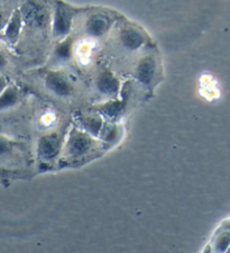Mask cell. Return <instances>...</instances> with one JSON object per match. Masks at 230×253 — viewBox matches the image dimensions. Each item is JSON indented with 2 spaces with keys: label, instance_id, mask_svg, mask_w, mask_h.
Instances as JSON below:
<instances>
[{
  "label": "cell",
  "instance_id": "6da1fadb",
  "mask_svg": "<svg viewBox=\"0 0 230 253\" xmlns=\"http://www.w3.org/2000/svg\"><path fill=\"white\" fill-rule=\"evenodd\" d=\"M20 16L24 23L35 28H42L46 26L48 23L47 10L38 2L33 1V0H30L23 6Z\"/></svg>",
  "mask_w": 230,
  "mask_h": 253
},
{
  "label": "cell",
  "instance_id": "7a4b0ae2",
  "mask_svg": "<svg viewBox=\"0 0 230 253\" xmlns=\"http://www.w3.org/2000/svg\"><path fill=\"white\" fill-rule=\"evenodd\" d=\"M72 24V16L67 7L59 6L53 20V33L56 38H62L70 32Z\"/></svg>",
  "mask_w": 230,
  "mask_h": 253
},
{
  "label": "cell",
  "instance_id": "3957f363",
  "mask_svg": "<svg viewBox=\"0 0 230 253\" xmlns=\"http://www.w3.org/2000/svg\"><path fill=\"white\" fill-rule=\"evenodd\" d=\"M46 87L57 96H69L72 91V87L69 81L60 73L52 72L46 77Z\"/></svg>",
  "mask_w": 230,
  "mask_h": 253
},
{
  "label": "cell",
  "instance_id": "277c9868",
  "mask_svg": "<svg viewBox=\"0 0 230 253\" xmlns=\"http://www.w3.org/2000/svg\"><path fill=\"white\" fill-rule=\"evenodd\" d=\"M22 25H23V19L22 16L18 13H15L8 20L5 28H3L2 33V39L6 41L7 43L9 44H15L17 42L19 38L20 31H22Z\"/></svg>",
  "mask_w": 230,
  "mask_h": 253
},
{
  "label": "cell",
  "instance_id": "5b68a950",
  "mask_svg": "<svg viewBox=\"0 0 230 253\" xmlns=\"http://www.w3.org/2000/svg\"><path fill=\"white\" fill-rule=\"evenodd\" d=\"M91 148V140L82 133H73L69 141V152L72 157H81Z\"/></svg>",
  "mask_w": 230,
  "mask_h": 253
},
{
  "label": "cell",
  "instance_id": "8992f818",
  "mask_svg": "<svg viewBox=\"0 0 230 253\" xmlns=\"http://www.w3.org/2000/svg\"><path fill=\"white\" fill-rule=\"evenodd\" d=\"M121 45L129 51L138 50L143 45L144 39L141 33L133 27H127L120 33L119 36Z\"/></svg>",
  "mask_w": 230,
  "mask_h": 253
},
{
  "label": "cell",
  "instance_id": "52a82bcc",
  "mask_svg": "<svg viewBox=\"0 0 230 253\" xmlns=\"http://www.w3.org/2000/svg\"><path fill=\"white\" fill-rule=\"evenodd\" d=\"M109 27V20L104 15H93L85 23V32L92 38H100Z\"/></svg>",
  "mask_w": 230,
  "mask_h": 253
},
{
  "label": "cell",
  "instance_id": "ba28073f",
  "mask_svg": "<svg viewBox=\"0 0 230 253\" xmlns=\"http://www.w3.org/2000/svg\"><path fill=\"white\" fill-rule=\"evenodd\" d=\"M97 87L105 95H114L119 89V81L112 72H101L97 80Z\"/></svg>",
  "mask_w": 230,
  "mask_h": 253
},
{
  "label": "cell",
  "instance_id": "9c48e42d",
  "mask_svg": "<svg viewBox=\"0 0 230 253\" xmlns=\"http://www.w3.org/2000/svg\"><path fill=\"white\" fill-rule=\"evenodd\" d=\"M155 70V61L149 56V58H144L142 61H139L136 69V76L141 83L149 84L154 78Z\"/></svg>",
  "mask_w": 230,
  "mask_h": 253
},
{
  "label": "cell",
  "instance_id": "30bf717a",
  "mask_svg": "<svg viewBox=\"0 0 230 253\" xmlns=\"http://www.w3.org/2000/svg\"><path fill=\"white\" fill-rule=\"evenodd\" d=\"M60 141L55 135H48L43 137L39 143V153L43 158L51 159L59 152Z\"/></svg>",
  "mask_w": 230,
  "mask_h": 253
},
{
  "label": "cell",
  "instance_id": "8fae6325",
  "mask_svg": "<svg viewBox=\"0 0 230 253\" xmlns=\"http://www.w3.org/2000/svg\"><path fill=\"white\" fill-rule=\"evenodd\" d=\"M201 90H202V95L209 99H213L219 96V89L216 84L215 79L211 76H203L201 78Z\"/></svg>",
  "mask_w": 230,
  "mask_h": 253
},
{
  "label": "cell",
  "instance_id": "7c38bea8",
  "mask_svg": "<svg viewBox=\"0 0 230 253\" xmlns=\"http://www.w3.org/2000/svg\"><path fill=\"white\" fill-rule=\"evenodd\" d=\"M18 100V93L16 89L13 87L5 88L1 93H0V111H5V109L14 106Z\"/></svg>",
  "mask_w": 230,
  "mask_h": 253
},
{
  "label": "cell",
  "instance_id": "4fadbf2b",
  "mask_svg": "<svg viewBox=\"0 0 230 253\" xmlns=\"http://www.w3.org/2000/svg\"><path fill=\"white\" fill-rule=\"evenodd\" d=\"M92 44L89 42H82L77 48V54L82 64H88L92 55Z\"/></svg>",
  "mask_w": 230,
  "mask_h": 253
},
{
  "label": "cell",
  "instance_id": "5bb4252c",
  "mask_svg": "<svg viewBox=\"0 0 230 253\" xmlns=\"http://www.w3.org/2000/svg\"><path fill=\"white\" fill-rule=\"evenodd\" d=\"M83 124L85 126L89 132H91L92 134H99L101 132L102 128V123L99 118L97 117H87L83 122Z\"/></svg>",
  "mask_w": 230,
  "mask_h": 253
},
{
  "label": "cell",
  "instance_id": "9a60e30c",
  "mask_svg": "<svg viewBox=\"0 0 230 253\" xmlns=\"http://www.w3.org/2000/svg\"><path fill=\"white\" fill-rule=\"evenodd\" d=\"M122 111V105L120 103H117V101H113V103H109L104 106L102 108V113L107 115L108 117H117L119 114Z\"/></svg>",
  "mask_w": 230,
  "mask_h": 253
},
{
  "label": "cell",
  "instance_id": "2e32d148",
  "mask_svg": "<svg viewBox=\"0 0 230 253\" xmlns=\"http://www.w3.org/2000/svg\"><path fill=\"white\" fill-rule=\"evenodd\" d=\"M56 55L62 60L69 59L70 55H71V43L64 42L61 44V45L57 47V50H56Z\"/></svg>",
  "mask_w": 230,
  "mask_h": 253
},
{
  "label": "cell",
  "instance_id": "e0dca14e",
  "mask_svg": "<svg viewBox=\"0 0 230 253\" xmlns=\"http://www.w3.org/2000/svg\"><path fill=\"white\" fill-rule=\"evenodd\" d=\"M10 148V143L5 140V138L0 137V158L5 157L6 154L9 153Z\"/></svg>",
  "mask_w": 230,
  "mask_h": 253
},
{
  "label": "cell",
  "instance_id": "ac0fdd59",
  "mask_svg": "<svg viewBox=\"0 0 230 253\" xmlns=\"http://www.w3.org/2000/svg\"><path fill=\"white\" fill-rule=\"evenodd\" d=\"M116 134L117 129L115 126H108L104 129V138H106L107 141H113L116 137Z\"/></svg>",
  "mask_w": 230,
  "mask_h": 253
},
{
  "label": "cell",
  "instance_id": "d6986e66",
  "mask_svg": "<svg viewBox=\"0 0 230 253\" xmlns=\"http://www.w3.org/2000/svg\"><path fill=\"white\" fill-rule=\"evenodd\" d=\"M55 120H56V117H55L54 114L46 113V114H44L42 118H40V122H42V124L45 125V126H50V125L54 123Z\"/></svg>",
  "mask_w": 230,
  "mask_h": 253
},
{
  "label": "cell",
  "instance_id": "ffe728a7",
  "mask_svg": "<svg viewBox=\"0 0 230 253\" xmlns=\"http://www.w3.org/2000/svg\"><path fill=\"white\" fill-rule=\"evenodd\" d=\"M6 88V79L2 76H0V93H1Z\"/></svg>",
  "mask_w": 230,
  "mask_h": 253
},
{
  "label": "cell",
  "instance_id": "44dd1931",
  "mask_svg": "<svg viewBox=\"0 0 230 253\" xmlns=\"http://www.w3.org/2000/svg\"><path fill=\"white\" fill-rule=\"evenodd\" d=\"M6 65V59L2 54H0V70H2Z\"/></svg>",
  "mask_w": 230,
  "mask_h": 253
}]
</instances>
